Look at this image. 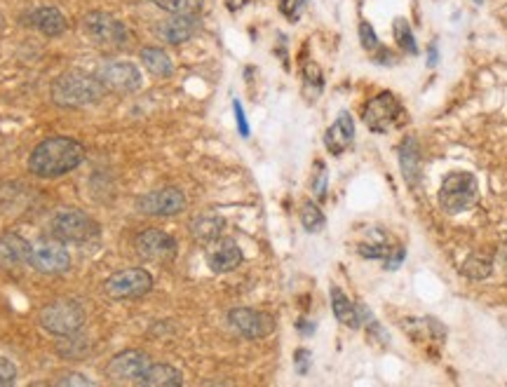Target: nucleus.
Instances as JSON below:
<instances>
[{"instance_id": "nucleus-1", "label": "nucleus", "mask_w": 507, "mask_h": 387, "mask_svg": "<svg viewBox=\"0 0 507 387\" xmlns=\"http://www.w3.org/2000/svg\"><path fill=\"white\" fill-rule=\"evenodd\" d=\"M84 163V148L80 141L71 136H52L45 139L33 148L29 155L31 174L40 179H57L68 172L78 170Z\"/></svg>"}, {"instance_id": "nucleus-2", "label": "nucleus", "mask_w": 507, "mask_h": 387, "mask_svg": "<svg viewBox=\"0 0 507 387\" xmlns=\"http://www.w3.org/2000/svg\"><path fill=\"white\" fill-rule=\"evenodd\" d=\"M106 87L97 75L84 71H67L52 83L49 97L59 109H84L92 103L102 101Z\"/></svg>"}, {"instance_id": "nucleus-3", "label": "nucleus", "mask_w": 507, "mask_h": 387, "mask_svg": "<svg viewBox=\"0 0 507 387\" xmlns=\"http://www.w3.org/2000/svg\"><path fill=\"white\" fill-rule=\"evenodd\" d=\"M84 324V310L73 298H59L40 310V327L57 339L78 333Z\"/></svg>"}, {"instance_id": "nucleus-4", "label": "nucleus", "mask_w": 507, "mask_h": 387, "mask_svg": "<svg viewBox=\"0 0 507 387\" xmlns=\"http://www.w3.org/2000/svg\"><path fill=\"white\" fill-rule=\"evenodd\" d=\"M52 235L57 240H61L64 244H84V242H92V240H97L99 237V224L94 218L90 216L87 212L83 209H59V212L52 216Z\"/></svg>"}, {"instance_id": "nucleus-5", "label": "nucleus", "mask_w": 507, "mask_h": 387, "mask_svg": "<svg viewBox=\"0 0 507 387\" xmlns=\"http://www.w3.org/2000/svg\"><path fill=\"white\" fill-rule=\"evenodd\" d=\"M479 198V188H477V179L467 172H453L449 174L444 181H441L440 195V207L447 214H460L467 212L470 207H475Z\"/></svg>"}, {"instance_id": "nucleus-6", "label": "nucleus", "mask_w": 507, "mask_h": 387, "mask_svg": "<svg viewBox=\"0 0 507 387\" xmlns=\"http://www.w3.org/2000/svg\"><path fill=\"white\" fill-rule=\"evenodd\" d=\"M83 33L90 38L92 43L103 49H120L125 48L129 36L122 22L111 17L109 13H90L83 19Z\"/></svg>"}, {"instance_id": "nucleus-7", "label": "nucleus", "mask_w": 507, "mask_h": 387, "mask_svg": "<svg viewBox=\"0 0 507 387\" xmlns=\"http://www.w3.org/2000/svg\"><path fill=\"white\" fill-rule=\"evenodd\" d=\"M106 296L115 301H129V298H141L151 294L153 275L146 268H125L106 279Z\"/></svg>"}, {"instance_id": "nucleus-8", "label": "nucleus", "mask_w": 507, "mask_h": 387, "mask_svg": "<svg viewBox=\"0 0 507 387\" xmlns=\"http://www.w3.org/2000/svg\"><path fill=\"white\" fill-rule=\"evenodd\" d=\"M405 118L402 106H399L397 97L393 92H380L378 97H374L371 101L364 106L362 122L367 125L371 132H390L393 128H399V120Z\"/></svg>"}, {"instance_id": "nucleus-9", "label": "nucleus", "mask_w": 507, "mask_h": 387, "mask_svg": "<svg viewBox=\"0 0 507 387\" xmlns=\"http://www.w3.org/2000/svg\"><path fill=\"white\" fill-rule=\"evenodd\" d=\"M29 266H33L42 275H64L71 268V256L67 251V244L61 240H40L31 244Z\"/></svg>"}, {"instance_id": "nucleus-10", "label": "nucleus", "mask_w": 507, "mask_h": 387, "mask_svg": "<svg viewBox=\"0 0 507 387\" xmlns=\"http://www.w3.org/2000/svg\"><path fill=\"white\" fill-rule=\"evenodd\" d=\"M134 251L144 260L165 263V260H174L179 247H176L174 237L165 233V230L146 228L134 237Z\"/></svg>"}, {"instance_id": "nucleus-11", "label": "nucleus", "mask_w": 507, "mask_h": 387, "mask_svg": "<svg viewBox=\"0 0 507 387\" xmlns=\"http://www.w3.org/2000/svg\"><path fill=\"white\" fill-rule=\"evenodd\" d=\"M97 78L109 92L118 94H134L141 90V71L134 66L132 61H109L99 68Z\"/></svg>"}, {"instance_id": "nucleus-12", "label": "nucleus", "mask_w": 507, "mask_h": 387, "mask_svg": "<svg viewBox=\"0 0 507 387\" xmlns=\"http://www.w3.org/2000/svg\"><path fill=\"white\" fill-rule=\"evenodd\" d=\"M153 364V359L141 350H122L118 355L109 359L106 364V374L111 381L118 383H137L144 378V374L148 371V366Z\"/></svg>"}, {"instance_id": "nucleus-13", "label": "nucleus", "mask_w": 507, "mask_h": 387, "mask_svg": "<svg viewBox=\"0 0 507 387\" xmlns=\"http://www.w3.org/2000/svg\"><path fill=\"white\" fill-rule=\"evenodd\" d=\"M228 324L233 331H237L242 339L256 340V339H266L275 331V320L268 312H261V310L254 308H236L228 312Z\"/></svg>"}, {"instance_id": "nucleus-14", "label": "nucleus", "mask_w": 507, "mask_h": 387, "mask_svg": "<svg viewBox=\"0 0 507 387\" xmlns=\"http://www.w3.org/2000/svg\"><path fill=\"white\" fill-rule=\"evenodd\" d=\"M137 209L148 216H176L186 209V195L179 188H160L141 195L137 200Z\"/></svg>"}, {"instance_id": "nucleus-15", "label": "nucleus", "mask_w": 507, "mask_h": 387, "mask_svg": "<svg viewBox=\"0 0 507 387\" xmlns=\"http://www.w3.org/2000/svg\"><path fill=\"white\" fill-rule=\"evenodd\" d=\"M242 260H245V254H242L240 244L230 237H218L207 249V266L214 273H233L236 268H240Z\"/></svg>"}, {"instance_id": "nucleus-16", "label": "nucleus", "mask_w": 507, "mask_h": 387, "mask_svg": "<svg viewBox=\"0 0 507 387\" xmlns=\"http://www.w3.org/2000/svg\"><path fill=\"white\" fill-rule=\"evenodd\" d=\"M157 38H163L165 43L169 45H182L186 40L198 33V17H179V14H172L169 19L160 22L156 26Z\"/></svg>"}, {"instance_id": "nucleus-17", "label": "nucleus", "mask_w": 507, "mask_h": 387, "mask_svg": "<svg viewBox=\"0 0 507 387\" xmlns=\"http://www.w3.org/2000/svg\"><path fill=\"white\" fill-rule=\"evenodd\" d=\"M352 139H355V120H352L351 113H341L334 120V125L326 129L325 134V145L326 151L332 153V155H341L351 148Z\"/></svg>"}, {"instance_id": "nucleus-18", "label": "nucleus", "mask_w": 507, "mask_h": 387, "mask_svg": "<svg viewBox=\"0 0 507 387\" xmlns=\"http://www.w3.org/2000/svg\"><path fill=\"white\" fill-rule=\"evenodd\" d=\"M31 256V242H26L24 237L17 233H5L0 235V268L13 270V268L24 266L29 263Z\"/></svg>"}, {"instance_id": "nucleus-19", "label": "nucleus", "mask_w": 507, "mask_h": 387, "mask_svg": "<svg viewBox=\"0 0 507 387\" xmlns=\"http://www.w3.org/2000/svg\"><path fill=\"white\" fill-rule=\"evenodd\" d=\"M399 167H402L406 183L418 186L421 181V148H418V139L414 134L405 136L399 144Z\"/></svg>"}, {"instance_id": "nucleus-20", "label": "nucleus", "mask_w": 507, "mask_h": 387, "mask_svg": "<svg viewBox=\"0 0 507 387\" xmlns=\"http://www.w3.org/2000/svg\"><path fill=\"white\" fill-rule=\"evenodd\" d=\"M31 26H36L40 33L49 38H59L67 33L68 24H67V17L57 10V7H38L33 10L29 17Z\"/></svg>"}, {"instance_id": "nucleus-21", "label": "nucleus", "mask_w": 507, "mask_h": 387, "mask_svg": "<svg viewBox=\"0 0 507 387\" xmlns=\"http://www.w3.org/2000/svg\"><path fill=\"white\" fill-rule=\"evenodd\" d=\"M226 230V221L224 216H218V214H200V216L193 218V224H191V235L198 240V242H205L211 244L214 240L224 235Z\"/></svg>"}, {"instance_id": "nucleus-22", "label": "nucleus", "mask_w": 507, "mask_h": 387, "mask_svg": "<svg viewBox=\"0 0 507 387\" xmlns=\"http://www.w3.org/2000/svg\"><path fill=\"white\" fill-rule=\"evenodd\" d=\"M183 375L182 371L172 366V364H156L153 362L148 366V371L144 374V378L139 381V385L146 387H169V385H182Z\"/></svg>"}, {"instance_id": "nucleus-23", "label": "nucleus", "mask_w": 507, "mask_h": 387, "mask_svg": "<svg viewBox=\"0 0 507 387\" xmlns=\"http://www.w3.org/2000/svg\"><path fill=\"white\" fill-rule=\"evenodd\" d=\"M141 64L148 68V73L157 75V78H169V75L174 73V61L160 48L141 49Z\"/></svg>"}, {"instance_id": "nucleus-24", "label": "nucleus", "mask_w": 507, "mask_h": 387, "mask_svg": "<svg viewBox=\"0 0 507 387\" xmlns=\"http://www.w3.org/2000/svg\"><path fill=\"white\" fill-rule=\"evenodd\" d=\"M332 308H334V315L341 324L345 327H352V329H360V317H357V305H352L348 301L343 291L338 289V286H332Z\"/></svg>"}, {"instance_id": "nucleus-25", "label": "nucleus", "mask_w": 507, "mask_h": 387, "mask_svg": "<svg viewBox=\"0 0 507 387\" xmlns=\"http://www.w3.org/2000/svg\"><path fill=\"white\" fill-rule=\"evenodd\" d=\"M405 329L416 340H437V343L444 340V327L432 317H428V329H422V320H406Z\"/></svg>"}, {"instance_id": "nucleus-26", "label": "nucleus", "mask_w": 507, "mask_h": 387, "mask_svg": "<svg viewBox=\"0 0 507 387\" xmlns=\"http://www.w3.org/2000/svg\"><path fill=\"white\" fill-rule=\"evenodd\" d=\"M151 3L165 13L179 17H198L202 10V0H151Z\"/></svg>"}, {"instance_id": "nucleus-27", "label": "nucleus", "mask_w": 507, "mask_h": 387, "mask_svg": "<svg viewBox=\"0 0 507 387\" xmlns=\"http://www.w3.org/2000/svg\"><path fill=\"white\" fill-rule=\"evenodd\" d=\"M393 31H395V40H397V48L405 49L406 55H416V52H418L416 36H414V31H411L409 22H406L405 17H397V19H395Z\"/></svg>"}, {"instance_id": "nucleus-28", "label": "nucleus", "mask_w": 507, "mask_h": 387, "mask_svg": "<svg viewBox=\"0 0 507 387\" xmlns=\"http://www.w3.org/2000/svg\"><path fill=\"white\" fill-rule=\"evenodd\" d=\"M59 355L67 359H83L90 355V345H87V340L84 339H80V331H78L73 333V336H67V339H61Z\"/></svg>"}, {"instance_id": "nucleus-29", "label": "nucleus", "mask_w": 507, "mask_h": 387, "mask_svg": "<svg viewBox=\"0 0 507 387\" xmlns=\"http://www.w3.org/2000/svg\"><path fill=\"white\" fill-rule=\"evenodd\" d=\"M301 225L308 233H317V230L325 228V214H322V209L315 202H303L301 207Z\"/></svg>"}, {"instance_id": "nucleus-30", "label": "nucleus", "mask_w": 507, "mask_h": 387, "mask_svg": "<svg viewBox=\"0 0 507 387\" xmlns=\"http://www.w3.org/2000/svg\"><path fill=\"white\" fill-rule=\"evenodd\" d=\"M463 273L472 279H484L491 273V260L482 259V256H470L463 263Z\"/></svg>"}, {"instance_id": "nucleus-31", "label": "nucleus", "mask_w": 507, "mask_h": 387, "mask_svg": "<svg viewBox=\"0 0 507 387\" xmlns=\"http://www.w3.org/2000/svg\"><path fill=\"white\" fill-rule=\"evenodd\" d=\"M360 43H362V48L367 49V52H371V55H374L376 49H380L378 36H376L374 26L369 24V22L360 24Z\"/></svg>"}, {"instance_id": "nucleus-32", "label": "nucleus", "mask_w": 507, "mask_h": 387, "mask_svg": "<svg viewBox=\"0 0 507 387\" xmlns=\"http://www.w3.org/2000/svg\"><path fill=\"white\" fill-rule=\"evenodd\" d=\"M313 190H315V195L320 198V200H325V195H326V167L322 163L315 164Z\"/></svg>"}, {"instance_id": "nucleus-33", "label": "nucleus", "mask_w": 507, "mask_h": 387, "mask_svg": "<svg viewBox=\"0 0 507 387\" xmlns=\"http://www.w3.org/2000/svg\"><path fill=\"white\" fill-rule=\"evenodd\" d=\"M306 5V0H280V10L287 19L296 22V19L301 17V10Z\"/></svg>"}, {"instance_id": "nucleus-34", "label": "nucleus", "mask_w": 507, "mask_h": 387, "mask_svg": "<svg viewBox=\"0 0 507 387\" xmlns=\"http://www.w3.org/2000/svg\"><path fill=\"white\" fill-rule=\"evenodd\" d=\"M17 381V366L10 359L0 357V385H13Z\"/></svg>"}, {"instance_id": "nucleus-35", "label": "nucleus", "mask_w": 507, "mask_h": 387, "mask_svg": "<svg viewBox=\"0 0 507 387\" xmlns=\"http://www.w3.org/2000/svg\"><path fill=\"white\" fill-rule=\"evenodd\" d=\"M57 385H61V387H67V385H80V387H87V385H94V381H90L87 375H80V374H67V375H61V378H57Z\"/></svg>"}, {"instance_id": "nucleus-36", "label": "nucleus", "mask_w": 507, "mask_h": 387, "mask_svg": "<svg viewBox=\"0 0 507 387\" xmlns=\"http://www.w3.org/2000/svg\"><path fill=\"white\" fill-rule=\"evenodd\" d=\"M294 364H296V371H298V374H308L310 364H313V355H310V350H306V347L296 350Z\"/></svg>"}, {"instance_id": "nucleus-37", "label": "nucleus", "mask_w": 507, "mask_h": 387, "mask_svg": "<svg viewBox=\"0 0 507 387\" xmlns=\"http://www.w3.org/2000/svg\"><path fill=\"white\" fill-rule=\"evenodd\" d=\"M303 75H306V83H308V85H315L317 90H322V83H325V80H322V71L317 64H308L306 71H303Z\"/></svg>"}, {"instance_id": "nucleus-38", "label": "nucleus", "mask_w": 507, "mask_h": 387, "mask_svg": "<svg viewBox=\"0 0 507 387\" xmlns=\"http://www.w3.org/2000/svg\"><path fill=\"white\" fill-rule=\"evenodd\" d=\"M402 260H405V249H390V254L386 256V268L395 270V268L402 266Z\"/></svg>"}, {"instance_id": "nucleus-39", "label": "nucleus", "mask_w": 507, "mask_h": 387, "mask_svg": "<svg viewBox=\"0 0 507 387\" xmlns=\"http://www.w3.org/2000/svg\"><path fill=\"white\" fill-rule=\"evenodd\" d=\"M236 118H237V128H240V134H242V136H247V134H249L247 118H245V113H242V106L237 101H236Z\"/></svg>"}, {"instance_id": "nucleus-40", "label": "nucleus", "mask_w": 507, "mask_h": 387, "mask_svg": "<svg viewBox=\"0 0 507 387\" xmlns=\"http://www.w3.org/2000/svg\"><path fill=\"white\" fill-rule=\"evenodd\" d=\"M249 0H226V5H228L230 13H240L242 7L247 5Z\"/></svg>"}, {"instance_id": "nucleus-41", "label": "nucleus", "mask_w": 507, "mask_h": 387, "mask_svg": "<svg viewBox=\"0 0 507 387\" xmlns=\"http://www.w3.org/2000/svg\"><path fill=\"white\" fill-rule=\"evenodd\" d=\"M298 329H301V333H306V336H310V333L315 331V324H313V321L301 320V321H298Z\"/></svg>"}, {"instance_id": "nucleus-42", "label": "nucleus", "mask_w": 507, "mask_h": 387, "mask_svg": "<svg viewBox=\"0 0 507 387\" xmlns=\"http://www.w3.org/2000/svg\"><path fill=\"white\" fill-rule=\"evenodd\" d=\"M475 3H484V0H475Z\"/></svg>"}, {"instance_id": "nucleus-43", "label": "nucleus", "mask_w": 507, "mask_h": 387, "mask_svg": "<svg viewBox=\"0 0 507 387\" xmlns=\"http://www.w3.org/2000/svg\"><path fill=\"white\" fill-rule=\"evenodd\" d=\"M505 259H507V254H505Z\"/></svg>"}]
</instances>
